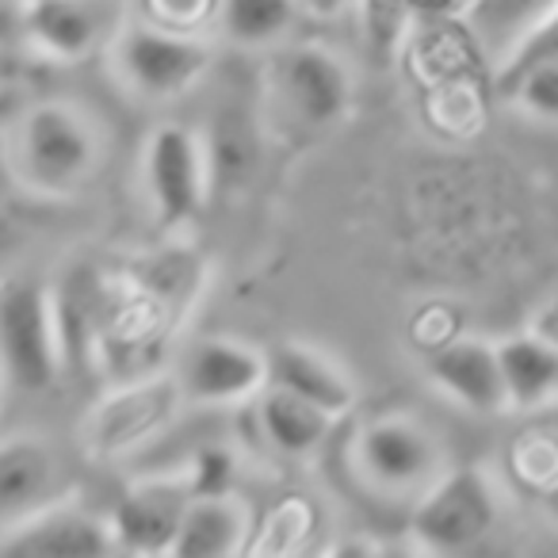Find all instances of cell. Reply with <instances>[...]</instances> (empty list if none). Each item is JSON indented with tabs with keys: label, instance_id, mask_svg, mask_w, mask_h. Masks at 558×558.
Returning a JSON list of instances; mask_svg holds the SVG:
<instances>
[{
	"label": "cell",
	"instance_id": "obj_24",
	"mask_svg": "<svg viewBox=\"0 0 558 558\" xmlns=\"http://www.w3.org/2000/svg\"><path fill=\"white\" fill-rule=\"evenodd\" d=\"M318 527L314 505L306 497H288L264 517V524L256 527V539L248 543V550H295L306 543V535Z\"/></svg>",
	"mask_w": 558,
	"mask_h": 558
},
{
	"label": "cell",
	"instance_id": "obj_8",
	"mask_svg": "<svg viewBox=\"0 0 558 558\" xmlns=\"http://www.w3.org/2000/svg\"><path fill=\"white\" fill-rule=\"evenodd\" d=\"M177 375H142L104 395L81 425L85 451L96 459H123L154 444L184 410Z\"/></svg>",
	"mask_w": 558,
	"mask_h": 558
},
{
	"label": "cell",
	"instance_id": "obj_20",
	"mask_svg": "<svg viewBox=\"0 0 558 558\" xmlns=\"http://www.w3.org/2000/svg\"><path fill=\"white\" fill-rule=\"evenodd\" d=\"M505 375V398L512 413H539L558 405V344L520 333L497 344Z\"/></svg>",
	"mask_w": 558,
	"mask_h": 558
},
{
	"label": "cell",
	"instance_id": "obj_16",
	"mask_svg": "<svg viewBox=\"0 0 558 558\" xmlns=\"http://www.w3.org/2000/svg\"><path fill=\"white\" fill-rule=\"evenodd\" d=\"M268 383L306 398V402L318 405V410L333 413L337 421L356 405V383H352V375L344 372L329 352L314 349V344H303V341H288L271 352Z\"/></svg>",
	"mask_w": 558,
	"mask_h": 558
},
{
	"label": "cell",
	"instance_id": "obj_21",
	"mask_svg": "<svg viewBox=\"0 0 558 558\" xmlns=\"http://www.w3.org/2000/svg\"><path fill=\"white\" fill-rule=\"evenodd\" d=\"M303 0H218L215 32L238 50H276L295 35Z\"/></svg>",
	"mask_w": 558,
	"mask_h": 558
},
{
	"label": "cell",
	"instance_id": "obj_14",
	"mask_svg": "<svg viewBox=\"0 0 558 558\" xmlns=\"http://www.w3.org/2000/svg\"><path fill=\"white\" fill-rule=\"evenodd\" d=\"M108 279L100 276L96 264H73L54 288V318H58V341H62V364L65 372L93 364V352L100 349L104 322L111 311Z\"/></svg>",
	"mask_w": 558,
	"mask_h": 558
},
{
	"label": "cell",
	"instance_id": "obj_2",
	"mask_svg": "<svg viewBox=\"0 0 558 558\" xmlns=\"http://www.w3.org/2000/svg\"><path fill=\"white\" fill-rule=\"evenodd\" d=\"M111 65L131 96L146 104H169L207 77L215 50L203 32H172L149 20H134L119 27L111 43Z\"/></svg>",
	"mask_w": 558,
	"mask_h": 558
},
{
	"label": "cell",
	"instance_id": "obj_28",
	"mask_svg": "<svg viewBox=\"0 0 558 558\" xmlns=\"http://www.w3.org/2000/svg\"><path fill=\"white\" fill-rule=\"evenodd\" d=\"M0 43L24 47V0H0Z\"/></svg>",
	"mask_w": 558,
	"mask_h": 558
},
{
	"label": "cell",
	"instance_id": "obj_12",
	"mask_svg": "<svg viewBox=\"0 0 558 558\" xmlns=\"http://www.w3.org/2000/svg\"><path fill=\"white\" fill-rule=\"evenodd\" d=\"M111 520L77 501H47L12 532L0 535V555L12 558H96L116 555Z\"/></svg>",
	"mask_w": 558,
	"mask_h": 558
},
{
	"label": "cell",
	"instance_id": "obj_22",
	"mask_svg": "<svg viewBox=\"0 0 558 558\" xmlns=\"http://www.w3.org/2000/svg\"><path fill=\"white\" fill-rule=\"evenodd\" d=\"M558 9V0H471L466 4V27L478 50L494 65H501L512 50L524 43L539 20Z\"/></svg>",
	"mask_w": 558,
	"mask_h": 558
},
{
	"label": "cell",
	"instance_id": "obj_4",
	"mask_svg": "<svg viewBox=\"0 0 558 558\" xmlns=\"http://www.w3.org/2000/svg\"><path fill=\"white\" fill-rule=\"evenodd\" d=\"M65 372L54 318V288L47 279H12L0 288V379L4 387L47 390Z\"/></svg>",
	"mask_w": 558,
	"mask_h": 558
},
{
	"label": "cell",
	"instance_id": "obj_23",
	"mask_svg": "<svg viewBox=\"0 0 558 558\" xmlns=\"http://www.w3.org/2000/svg\"><path fill=\"white\" fill-rule=\"evenodd\" d=\"M512 108L524 116L539 119V123H558V58L527 65L520 77H512L505 88H497Z\"/></svg>",
	"mask_w": 558,
	"mask_h": 558
},
{
	"label": "cell",
	"instance_id": "obj_3",
	"mask_svg": "<svg viewBox=\"0 0 558 558\" xmlns=\"http://www.w3.org/2000/svg\"><path fill=\"white\" fill-rule=\"evenodd\" d=\"M268 100L283 123L306 134L337 126L352 108V73L337 50L322 43H283L271 50Z\"/></svg>",
	"mask_w": 558,
	"mask_h": 558
},
{
	"label": "cell",
	"instance_id": "obj_26",
	"mask_svg": "<svg viewBox=\"0 0 558 558\" xmlns=\"http://www.w3.org/2000/svg\"><path fill=\"white\" fill-rule=\"evenodd\" d=\"M218 0H142L149 24L172 27V32H203L215 24Z\"/></svg>",
	"mask_w": 558,
	"mask_h": 558
},
{
	"label": "cell",
	"instance_id": "obj_29",
	"mask_svg": "<svg viewBox=\"0 0 558 558\" xmlns=\"http://www.w3.org/2000/svg\"><path fill=\"white\" fill-rule=\"evenodd\" d=\"M20 58H16V43H0V93L20 81Z\"/></svg>",
	"mask_w": 558,
	"mask_h": 558
},
{
	"label": "cell",
	"instance_id": "obj_25",
	"mask_svg": "<svg viewBox=\"0 0 558 558\" xmlns=\"http://www.w3.org/2000/svg\"><path fill=\"white\" fill-rule=\"evenodd\" d=\"M547 58H558V9L550 12L547 20H539V24L524 35V43L497 65V88H505L512 77H520L527 65L547 62Z\"/></svg>",
	"mask_w": 558,
	"mask_h": 558
},
{
	"label": "cell",
	"instance_id": "obj_31",
	"mask_svg": "<svg viewBox=\"0 0 558 558\" xmlns=\"http://www.w3.org/2000/svg\"><path fill=\"white\" fill-rule=\"evenodd\" d=\"M0 387H4V379H0Z\"/></svg>",
	"mask_w": 558,
	"mask_h": 558
},
{
	"label": "cell",
	"instance_id": "obj_1",
	"mask_svg": "<svg viewBox=\"0 0 558 558\" xmlns=\"http://www.w3.org/2000/svg\"><path fill=\"white\" fill-rule=\"evenodd\" d=\"M104 165V131L70 100L24 108L4 134V169L24 192L70 199L96 180Z\"/></svg>",
	"mask_w": 558,
	"mask_h": 558
},
{
	"label": "cell",
	"instance_id": "obj_7",
	"mask_svg": "<svg viewBox=\"0 0 558 558\" xmlns=\"http://www.w3.org/2000/svg\"><path fill=\"white\" fill-rule=\"evenodd\" d=\"M352 466L383 497H421L448 466L444 444L428 425L402 413L375 417L352 440Z\"/></svg>",
	"mask_w": 558,
	"mask_h": 558
},
{
	"label": "cell",
	"instance_id": "obj_27",
	"mask_svg": "<svg viewBox=\"0 0 558 558\" xmlns=\"http://www.w3.org/2000/svg\"><path fill=\"white\" fill-rule=\"evenodd\" d=\"M192 474V486L195 494H230V482H233V456L226 448H199L195 459L184 466Z\"/></svg>",
	"mask_w": 558,
	"mask_h": 558
},
{
	"label": "cell",
	"instance_id": "obj_17",
	"mask_svg": "<svg viewBox=\"0 0 558 558\" xmlns=\"http://www.w3.org/2000/svg\"><path fill=\"white\" fill-rule=\"evenodd\" d=\"M253 417H256V428H260L264 444L283 459L318 456L322 444L329 440V433H333V425H337L333 413L318 410V405L291 395V390L276 387V383H268V387L253 398Z\"/></svg>",
	"mask_w": 558,
	"mask_h": 558
},
{
	"label": "cell",
	"instance_id": "obj_11",
	"mask_svg": "<svg viewBox=\"0 0 558 558\" xmlns=\"http://www.w3.org/2000/svg\"><path fill=\"white\" fill-rule=\"evenodd\" d=\"M195 497L192 474H154L126 486V494L108 512L116 547L126 555H172L180 520Z\"/></svg>",
	"mask_w": 558,
	"mask_h": 558
},
{
	"label": "cell",
	"instance_id": "obj_10",
	"mask_svg": "<svg viewBox=\"0 0 558 558\" xmlns=\"http://www.w3.org/2000/svg\"><path fill=\"white\" fill-rule=\"evenodd\" d=\"M123 24V0H24V47L62 65L111 50Z\"/></svg>",
	"mask_w": 558,
	"mask_h": 558
},
{
	"label": "cell",
	"instance_id": "obj_9",
	"mask_svg": "<svg viewBox=\"0 0 558 558\" xmlns=\"http://www.w3.org/2000/svg\"><path fill=\"white\" fill-rule=\"evenodd\" d=\"M177 383L187 405L199 410H238L268 387V352L233 337H203L180 360Z\"/></svg>",
	"mask_w": 558,
	"mask_h": 558
},
{
	"label": "cell",
	"instance_id": "obj_18",
	"mask_svg": "<svg viewBox=\"0 0 558 558\" xmlns=\"http://www.w3.org/2000/svg\"><path fill=\"white\" fill-rule=\"evenodd\" d=\"M253 517L233 494H195L180 520L172 555L180 558H226L253 543Z\"/></svg>",
	"mask_w": 558,
	"mask_h": 558
},
{
	"label": "cell",
	"instance_id": "obj_13",
	"mask_svg": "<svg viewBox=\"0 0 558 558\" xmlns=\"http://www.w3.org/2000/svg\"><path fill=\"white\" fill-rule=\"evenodd\" d=\"M428 379L436 390L471 413H509L501 375V352L486 337H451L428 356Z\"/></svg>",
	"mask_w": 558,
	"mask_h": 558
},
{
	"label": "cell",
	"instance_id": "obj_5",
	"mask_svg": "<svg viewBox=\"0 0 558 558\" xmlns=\"http://www.w3.org/2000/svg\"><path fill=\"white\" fill-rule=\"evenodd\" d=\"M501 517V489L486 466H451L413 501L410 532L433 555H459L486 539Z\"/></svg>",
	"mask_w": 558,
	"mask_h": 558
},
{
	"label": "cell",
	"instance_id": "obj_6",
	"mask_svg": "<svg viewBox=\"0 0 558 558\" xmlns=\"http://www.w3.org/2000/svg\"><path fill=\"white\" fill-rule=\"evenodd\" d=\"M142 192L161 230H184L199 218L215 192L210 154L203 131L184 123H161L142 146Z\"/></svg>",
	"mask_w": 558,
	"mask_h": 558
},
{
	"label": "cell",
	"instance_id": "obj_30",
	"mask_svg": "<svg viewBox=\"0 0 558 558\" xmlns=\"http://www.w3.org/2000/svg\"><path fill=\"white\" fill-rule=\"evenodd\" d=\"M539 494H543V509H547V517H550V520H555V524H558V474H555V478L547 482V486L539 489Z\"/></svg>",
	"mask_w": 558,
	"mask_h": 558
},
{
	"label": "cell",
	"instance_id": "obj_15",
	"mask_svg": "<svg viewBox=\"0 0 558 558\" xmlns=\"http://www.w3.org/2000/svg\"><path fill=\"white\" fill-rule=\"evenodd\" d=\"M58 478H62V463L47 440L39 436L0 440V535L54 501Z\"/></svg>",
	"mask_w": 558,
	"mask_h": 558
},
{
	"label": "cell",
	"instance_id": "obj_19",
	"mask_svg": "<svg viewBox=\"0 0 558 558\" xmlns=\"http://www.w3.org/2000/svg\"><path fill=\"white\" fill-rule=\"evenodd\" d=\"M203 142H207L210 177H215L218 192H238L253 180L256 165H260V119L248 104H241V96L218 104L203 131Z\"/></svg>",
	"mask_w": 558,
	"mask_h": 558
}]
</instances>
